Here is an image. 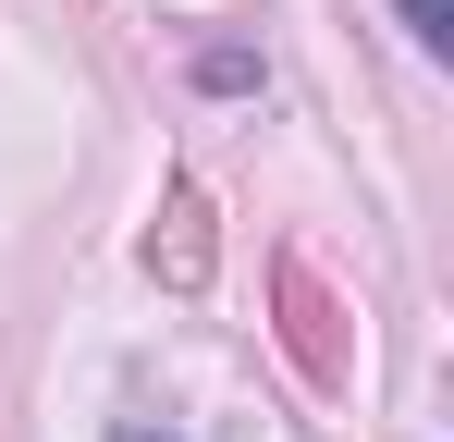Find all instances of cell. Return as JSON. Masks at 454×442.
<instances>
[{
  "instance_id": "1",
  "label": "cell",
  "mask_w": 454,
  "mask_h": 442,
  "mask_svg": "<svg viewBox=\"0 0 454 442\" xmlns=\"http://www.w3.org/2000/svg\"><path fill=\"white\" fill-rule=\"evenodd\" d=\"M405 37H418V50H454V25H442V0H405Z\"/></svg>"
},
{
  "instance_id": "2",
  "label": "cell",
  "mask_w": 454,
  "mask_h": 442,
  "mask_svg": "<svg viewBox=\"0 0 454 442\" xmlns=\"http://www.w3.org/2000/svg\"><path fill=\"white\" fill-rule=\"evenodd\" d=\"M111 442H184V430H160V418H123V430H111Z\"/></svg>"
}]
</instances>
